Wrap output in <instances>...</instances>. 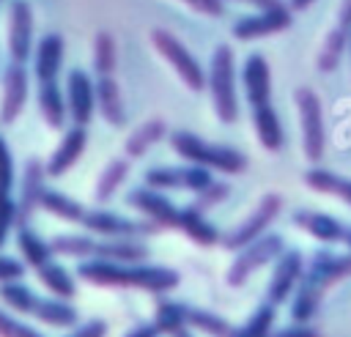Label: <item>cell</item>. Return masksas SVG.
I'll use <instances>...</instances> for the list:
<instances>
[{
    "mask_svg": "<svg viewBox=\"0 0 351 337\" xmlns=\"http://www.w3.org/2000/svg\"><path fill=\"white\" fill-rule=\"evenodd\" d=\"M346 277H351V252H332L329 247L315 249L310 260H304V271L291 296V321L310 323L324 301V293Z\"/></svg>",
    "mask_w": 351,
    "mask_h": 337,
    "instance_id": "6da1fadb",
    "label": "cell"
},
{
    "mask_svg": "<svg viewBox=\"0 0 351 337\" xmlns=\"http://www.w3.org/2000/svg\"><path fill=\"white\" fill-rule=\"evenodd\" d=\"M77 277L88 285L99 288H132L145 290L154 296L170 293L178 288L181 274L167 266H148V263H112V260H82L77 266Z\"/></svg>",
    "mask_w": 351,
    "mask_h": 337,
    "instance_id": "7a4b0ae2",
    "label": "cell"
},
{
    "mask_svg": "<svg viewBox=\"0 0 351 337\" xmlns=\"http://www.w3.org/2000/svg\"><path fill=\"white\" fill-rule=\"evenodd\" d=\"M170 145L184 162H192V164H200L208 170H219L225 175H239L247 170V156L239 148L222 145V142H208L189 129H176L170 134Z\"/></svg>",
    "mask_w": 351,
    "mask_h": 337,
    "instance_id": "3957f363",
    "label": "cell"
},
{
    "mask_svg": "<svg viewBox=\"0 0 351 337\" xmlns=\"http://www.w3.org/2000/svg\"><path fill=\"white\" fill-rule=\"evenodd\" d=\"M206 90L211 93L214 115L222 123L239 121V88H236V52L230 44H217L206 68Z\"/></svg>",
    "mask_w": 351,
    "mask_h": 337,
    "instance_id": "277c9868",
    "label": "cell"
},
{
    "mask_svg": "<svg viewBox=\"0 0 351 337\" xmlns=\"http://www.w3.org/2000/svg\"><path fill=\"white\" fill-rule=\"evenodd\" d=\"M0 299L11 310H16L22 315H30V318H36V321H41L47 326H55V329H71L80 321V312L69 304V299H58V296L44 299V296H36L22 282H5V285H0Z\"/></svg>",
    "mask_w": 351,
    "mask_h": 337,
    "instance_id": "5b68a950",
    "label": "cell"
},
{
    "mask_svg": "<svg viewBox=\"0 0 351 337\" xmlns=\"http://www.w3.org/2000/svg\"><path fill=\"white\" fill-rule=\"evenodd\" d=\"M296 112H299V129H302V153L307 162H321L326 151V123H324V104L321 96L302 85L293 93Z\"/></svg>",
    "mask_w": 351,
    "mask_h": 337,
    "instance_id": "8992f818",
    "label": "cell"
},
{
    "mask_svg": "<svg viewBox=\"0 0 351 337\" xmlns=\"http://www.w3.org/2000/svg\"><path fill=\"white\" fill-rule=\"evenodd\" d=\"M280 211H282V197H280L277 192H266V195L255 203V208H252L239 225H233L228 233L219 236V247L228 249V252H239V249L247 247L250 241H255V238H261L263 233H269V227L274 225V219L280 216Z\"/></svg>",
    "mask_w": 351,
    "mask_h": 337,
    "instance_id": "52a82bcc",
    "label": "cell"
},
{
    "mask_svg": "<svg viewBox=\"0 0 351 337\" xmlns=\"http://www.w3.org/2000/svg\"><path fill=\"white\" fill-rule=\"evenodd\" d=\"M151 44H154V49L170 63V68L181 77V82H184L189 90H195V93L206 90V68L200 66V60L189 52V47H186L176 33H170V30H165V27H154V30H151Z\"/></svg>",
    "mask_w": 351,
    "mask_h": 337,
    "instance_id": "ba28073f",
    "label": "cell"
},
{
    "mask_svg": "<svg viewBox=\"0 0 351 337\" xmlns=\"http://www.w3.org/2000/svg\"><path fill=\"white\" fill-rule=\"evenodd\" d=\"M282 249H285V241H282V236H277V233H263L261 238L250 241V244L241 247V249L236 252V258L230 260V266H228V271H225L228 285H230V288H241L255 271H261L263 266L274 263Z\"/></svg>",
    "mask_w": 351,
    "mask_h": 337,
    "instance_id": "9c48e42d",
    "label": "cell"
},
{
    "mask_svg": "<svg viewBox=\"0 0 351 337\" xmlns=\"http://www.w3.org/2000/svg\"><path fill=\"white\" fill-rule=\"evenodd\" d=\"M80 225L88 233H93L96 238H140V236H148V233L159 230L148 219L145 222L143 219H129V216L107 211V208H88Z\"/></svg>",
    "mask_w": 351,
    "mask_h": 337,
    "instance_id": "30bf717a",
    "label": "cell"
},
{
    "mask_svg": "<svg viewBox=\"0 0 351 337\" xmlns=\"http://www.w3.org/2000/svg\"><path fill=\"white\" fill-rule=\"evenodd\" d=\"M293 25V11L291 5L285 3H277V5H269V8H258L255 14H247V16H239L230 27L233 38L239 41H258V38H266V36H274V33H282Z\"/></svg>",
    "mask_w": 351,
    "mask_h": 337,
    "instance_id": "8fae6325",
    "label": "cell"
},
{
    "mask_svg": "<svg viewBox=\"0 0 351 337\" xmlns=\"http://www.w3.org/2000/svg\"><path fill=\"white\" fill-rule=\"evenodd\" d=\"M211 170L200 164H162L145 170V186H154L159 192H173V189H186V192H200L211 184Z\"/></svg>",
    "mask_w": 351,
    "mask_h": 337,
    "instance_id": "7c38bea8",
    "label": "cell"
},
{
    "mask_svg": "<svg viewBox=\"0 0 351 337\" xmlns=\"http://www.w3.org/2000/svg\"><path fill=\"white\" fill-rule=\"evenodd\" d=\"M126 205H132L137 214H143V219L154 222L156 227L178 230L181 205H176L165 192H159L154 186H137V189H132L126 195Z\"/></svg>",
    "mask_w": 351,
    "mask_h": 337,
    "instance_id": "4fadbf2b",
    "label": "cell"
},
{
    "mask_svg": "<svg viewBox=\"0 0 351 337\" xmlns=\"http://www.w3.org/2000/svg\"><path fill=\"white\" fill-rule=\"evenodd\" d=\"M304 271V255L299 249H282L277 255V260L271 263V277H269V285H266V299L271 304H285L296 285H299V277Z\"/></svg>",
    "mask_w": 351,
    "mask_h": 337,
    "instance_id": "5bb4252c",
    "label": "cell"
},
{
    "mask_svg": "<svg viewBox=\"0 0 351 337\" xmlns=\"http://www.w3.org/2000/svg\"><path fill=\"white\" fill-rule=\"evenodd\" d=\"M27 93H30V74L25 68V63L11 60L3 71V96H0V123L11 126L25 104H27Z\"/></svg>",
    "mask_w": 351,
    "mask_h": 337,
    "instance_id": "9a60e30c",
    "label": "cell"
},
{
    "mask_svg": "<svg viewBox=\"0 0 351 337\" xmlns=\"http://www.w3.org/2000/svg\"><path fill=\"white\" fill-rule=\"evenodd\" d=\"M66 107L74 126H88L96 112V82L88 71L71 68L66 77Z\"/></svg>",
    "mask_w": 351,
    "mask_h": 337,
    "instance_id": "2e32d148",
    "label": "cell"
},
{
    "mask_svg": "<svg viewBox=\"0 0 351 337\" xmlns=\"http://www.w3.org/2000/svg\"><path fill=\"white\" fill-rule=\"evenodd\" d=\"M8 55L16 63H27L33 55V8L25 0H14L8 8Z\"/></svg>",
    "mask_w": 351,
    "mask_h": 337,
    "instance_id": "e0dca14e",
    "label": "cell"
},
{
    "mask_svg": "<svg viewBox=\"0 0 351 337\" xmlns=\"http://www.w3.org/2000/svg\"><path fill=\"white\" fill-rule=\"evenodd\" d=\"M241 88H244L250 110L271 104V68L261 52L247 55V60L241 66Z\"/></svg>",
    "mask_w": 351,
    "mask_h": 337,
    "instance_id": "ac0fdd59",
    "label": "cell"
},
{
    "mask_svg": "<svg viewBox=\"0 0 351 337\" xmlns=\"http://www.w3.org/2000/svg\"><path fill=\"white\" fill-rule=\"evenodd\" d=\"M85 148H88V126H71V129L60 137V142H58V148L49 153V159L44 162L47 175H49V178L66 175V173L80 162V156L85 153Z\"/></svg>",
    "mask_w": 351,
    "mask_h": 337,
    "instance_id": "d6986e66",
    "label": "cell"
},
{
    "mask_svg": "<svg viewBox=\"0 0 351 337\" xmlns=\"http://www.w3.org/2000/svg\"><path fill=\"white\" fill-rule=\"evenodd\" d=\"M291 222H293V225H296L302 233L313 236L315 241H321V244H326V247H332V244H343L346 225H343L340 219H335L332 214L299 208V211H293Z\"/></svg>",
    "mask_w": 351,
    "mask_h": 337,
    "instance_id": "ffe728a7",
    "label": "cell"
},
{
    "mask_svg": "<svg viewBox=\"0 0 351 337\" xmlns=\"http://www.w3.org/2000/svg\"><path fill=\"white\" fill-rule=\"evenodd\" d=\"M63 55H66V41L60 33H47L33 52V74L38 82H52L60 74L63 66Z\"/></svg>",
    "mask_w": 351,
    "mask_h": 337,
    "instance_id": "44dd1931",
    "label": "cell"
},
{
    "mask_svg": "<svg viewBox=\"0 0 351 337\" xmlns=\"http://www.w3.org/2000/svg\"><path fill=\"white\" fill-rule=\"evenodd\" d=\"M44 178H47V167L44 162L38 159H27L25 164V178H22V195L16 200V208H19V225H27L33 211H38V203H41V192L47 189L44 186ZM16 225V227H19Z\"/></svg>",
    "mask_w": 351,
    "mask_h": 337,
    "instance_id": "7402d4cb",
    "label": "cell"
},
{
    "mask_svg": "<svg viewBox=\"0 0 351 337\" xmlns=\"http://www.w3.org/2000/svg\"><path fill=\"white\" fill-rule=\"evenodd\" d=\"M93 258L112 263H143L148 258V244L140 238H96Z\"/></svg>",
    "mask_w": 351,
    "mask_h": 337,
    "instance_id": "603a6c76",
    "label": "cell"
},
{
    "mask_svg": "<svg viewBox=\"0 0 351 337\" xmlns=\"http://www.w3.org/2000/svg\"><path fill=\"white\" fill-rule=\"evenodd\" d=\"M96 110H99V115L110 126H123L126 123L123 96H121V88H118V82H115L112 74L96 79Z\"/></svg>",
    "mask_w": 351,
    "mask_h": 337,
    "instance_id": "cb8c5ba5",
    "label": "cell"
},
{
    "mask_svg": "<svg viewBox=\"0 0 351 337\" xmlns=\"http://www.w3.org/2000/svg\"><path fill=\"white\" fill-rule=\"evenodd\" d=\"M250 112H252V126H255L258 142H261L269 153H277V151L285 145V132H282V123H280V115H277L274 104L252 107Z\"/></svg>",
    "mask_w": 351,
    "mask_h": 337,
    "instance_id": "d4e9b609",
    "label": "cell"
},
{
    "mask_svg": "<svg viewBox=\"0 0 351 337\" xmlns=\"http://www.w3.org/2000/svg\"><path fill=\"white\" fill-rule=\"evenodd\" d=\"M178 230H181L189 241H195V244H200V247L219 244V236H222V233L211 225V219L206 216V211L195 208L192 203H189V205H181V222H178Z\"/></svg>",
    "mask_w": 351,
    "mask_h": 337,
    "instance_id": "484cf974",
    "label": "cell"
},
{
    "mask_svg": "<svg viewBox=\"0 0 351 337\" xmlns=\"http://www.w3.org/2000/svg\"><path fill=\"white\" fill-rule=\"evenodd\" d=\"M165 134H167L165 118H148V121H143L140 126L132 129V134H129L126 142H123V153H126L129 159H140V156H145Z\"/></svg>",
    "mask_w": 351,
    "mask_h": 337,
    "instance_id": "4316f807",
    "label": "cell"
},
{
    "mask_svg": "<svg viewBox=\"0 0 351 337\" xmlns=\"http://www.w3.org/2000/svg\"><path fill=\"white\" fill-rule=\"evenodd\" d=\"M304 184H307L313 192L337 197L340 203L351 205V178H346V175H340V173H335V170L310 167V170L304 173Z\"/></svg>",
    "mask_w": 351,
    "mask_h": 337,
    "instance_id": "83f0119b",
    "label": "cell"
},
{
    "mask_svg": "<svg viewBox=\"0 0 351 337\" xmlns=\"http://www.w3.org/2000/svg\"><path fill=\"white\" fill-rule=\"evenodd\" d=\"M38 110H41V118L49 129H63L66 126V118H69V107H66V96L63 90L58 88V79L52 82H38Z\"/></svg>",
    "mask_w": 351,
    "mask_h": 337,
    "instance_id": "f1b7e54d",
    "label": "cell"
},
{
    "mask_svg": "<svg viewBox=\"0 0 351 337\" xmlns=\"http://www.w3.org/2000/svg\"><path fill=\"white\" fill-rule=\"evenodd\" d=\"M16 247H19V255L25 258V266H30L33 271L41 269L44 263L55 260V252H52L49 241H44L30 225H19L16 227Z\"/></svg>",
    "mask_w": 351,
    "mask_h": 337,
    "instance_id": "f546056e",
    "label": "cell"
},
{
    "mask_svg": "<svg viewBox=\"0 0 351 337\" xmlns=\"http://www.w3.org/2000/svg\"><path fill=\"white\" fill-rule=\"evenodd\" d=\"M348 36H351V30H346V27H340V25H335V27L324 36V44H321L318 58H315V68H318L321 74H329V71H335V68L340 66L343 52L348 49Z\"/></svg>",
    "mask_w": 351,
    "mask_h": 337,
    "instance_id": "4dcf8cb0",
    "label": "cell"
},
{
    "mask_svg": "<svg viewBox=\"0 0 351 337\" xmlns=\"http://www.w3.org/2000/svg\"><path fill=\"white\" fill-rule=\"evenodd\" d=\"M38 208L47 211V214H52L55 219L74 222V225H80L82 216H85V211H88L82 203H77L74 197H69V195H63V192H58V189H44Z\"/></svg>",
    "mask_w": 351,
    "mask_h": 337,
    "instance_id": "1f68e13d",
    "label": "cell"
},
{
    "mask_svg": "<svg viewBox=\"0 0 351 337\" xmlns=\"http://www.w3.org/2000/svg\"><path fill=\"white\" fill-rule=\"evenodd\" d=\"M274 321H277V304H271L269 299H263L250 318L241 326H233L230 337H269L274 332Z\"/></svg>",
    "mask_w": 351,
    "mask_h": 337,
    "instance_id": "d6a6232c",
    "label": "cell"
},
{
    "mask_svg": "<svg viewBox=\"0 0 351 337\" xmlns=\"http://www.w3.org/2000/svg\"><path fill=\"white\" fill-rule=\"evenodd\" d=\"M52 252L58 258H77V260H90L96 249V236L93 233H58L49 241Z\"/></svg>",
    "mask_w": 351,
    "mask_h": 337,
    "instance_id": "836d02e7",
    "label": "cell"
},
{
    "mask_svg": "<svg viewBox=\"0 0 351 337\" xmlns=\"http://www.w3.org/2000/svg\"><path fill=\"white\" fill-rule=\"evenodd\" d=\"M36 277H38V282L49 290V296H58V299H74V293H77V282H74V277L66 271V266H60V263H55V260H49V263H44L41 269H36Z\"/></svg>",
    "mask_w": 351,
    "mask_h": 337,
    "instance_id": "e575fe53",
    "label": "cell"
},
{
    "mask_svg": "<svg viewBox=\"0 0 351 337\" xmlns=\"http://www.w3.org/2000/svg\"><path fill=\"white\" fill-rule=\"evenodd\" d=\"M126 175H129V156H123V159H110L107 164H104V170L99 173V181H96V203L99 205H104V203H110L112 200V195L121 189V184L126 181Z\"/></svg>",
    "mask_w": 351,
    "mask_h": 337,
    "instance_id": "d590c367",
    "label": "cell"
},
{
    "mask_svg": "<svg viewBox=\"0 0 351 337\" xmlns=\"http://www.w3.org/2000/svg\"><path fill=\"white\" fill-rule=\"evenodd\" d=\"M186 315H189V307H186V304L173 301V299H165V293H162V299L156 301V310H154V323L159 326L162 337H167V334H173L176 329H181V326L189 323Z\"/></svg>",
    "mask_w": 351,
    "mask_h": 337,
    "instance_id": "8d00e7d4",
    "label": "cell"
},
{
    "mask_svg": "<svg viewBox=\"0 0 351 337\" xmlns=\"http://www.w3.org/2000/svg\"><path fill=\"white\" fill-rule=\"evenodd\" d=\"M118 66V44L110 30H99L93 36V71L99 77L112 74Z\"/></svg>",
    "mask_w": 351,
    "mask_h": 337,
    "instance_id": "74e56055",
    "label": "cell"
},
{
    "mask_svg": "<svg viewBox=\"0 0 351 337\" xmlns=\"http://www.w3.org/2000/svg\"><path fill=\"white\" fill-rule=\"evenodd\" d=\"M189 326L206 337H230L233 332V323L217 312H208V310H197V307H189V315H186Z\"/></svg>",
    "mask_w": 351,
    "mask_h": 337,
    "instance_id": "f35d334b",
    "label": "cell"
},
{
    "mask_svg": "<svg viewBox=\"0 0 351 337\" xmlns=\"http://www.w3.org/2000/svg\"><path fill=\"white\" fill-rule=\"evenodd\" d=\"M228 195H230V186H228L225 181H211L206 189L195 192L192 205H195V208H200V211H211V208H214V205H219Z\"/></svg>",
    "mask_w": 351,
    "mask_h": 337,
    "instance_id": "ab89813d",
    "label": "cell"
},
{
    "mask_svg": "<svg viewBox=\"0 0 351 337\" xmlns=\"http://www.w3.org/2000/svg\"><path fill=\"white\" fill-rule=\"evenodd\" d=\"M19 225V208H16V200L8 195V197H0V249L3 244L8 241L11 230Z\"/></svg>",
    "mask_w": 351,
    "mask_h": 337,
    "instance_id": "60d3db41",
    "label": "cell"
},
{
    "mask_svg": "<svg viewBox=\"0 0 351 337\" xmlns=\"http://www.w3.org/2000/svg\"><path fill=\"white\" fill-rule=\"evenodd\" d=\"M0 337H44L41 332H36L33 326L22 323L19 318H14L11 312L0 310Z\"/></svg>",
    "mask_w": 351,
    "mask_h": 337,
    "instance_id": "b9f144b4",
    "label": "cell"
},
{
    "mask_svg": "<svg viewBox=\"0 0 351 337\" xmlns=\"http://www.w3.org/2000/svg\"><path fill=\"white\" fill-rule=\"evenodd\" d=\"M14 186V156L8 142L0 137V197H8Z\"/></svg>",
    "mask_w": 351,
    "mask_h": 337,
    "instance_id": "7bdbcfd3",
    "label": "cell"
},
{
    "mask_svg": "<svg viewBox=\"0 0 351 337\" xmlns=\"http://www.w3.org/2000/svg\"><path fill=\"white\" fill-rule=\"evenodd\" d=\"M25 277V263L8 255H0V285L5 282H19Z\"/></svg>",
    "mask_w": 351,
    "mask_h": 337,
    "instance_id": "ee69618b",
    "label": "cell"
},
{
    "mask_svg": "<svg viewBox=\"0 0 351 337\" xmlns=\"http://www.w3.org/2000/svg\"><path fill=\"white\" fill-rule=\"evenodd\" d=\"M66 337H107V323L101 318H90L80 326H71V332Z\"/></svg>",
    "mask_w": 351,
    "mask_h": 337,
    "instance_id": "f6af8a7d",
    "label": "cell"
},
{
    "mask_svg": "<svg viewBox=\"0 0 351 337\" xmlns=\"http://www.w3.org/2000/svg\"><path fill=\"white\" fill-rule=\"evenodd\" d=\"M181 3H186L192 11H197L203 16H222V11H225V0H181Z\"/></svg>",
    "mask_w": 351,
    "mask_h": 337,
    "instance_id": "bcb514c9",
    "label": "cell"
},
{
    "mask_svg": "<svg viewBox=\"0 0 351 337\" xmlns=\"http://www.w3.org/2000/svg\"><path fill=\"white\" fill-rule=\"evenodd\" d=\"M269 337H321L315 329H310L307 323H293L288 329H280V332H271Z\"/></svg>",
    "mask_w": 351,
    "mask_h": 337,
    "instance_id": "7dc6e473",
    "label": "cell"
},
{
    "mask_svg": "<svg viewBox=\"0 0 351 337\" xmlns=\"http://www.w3.org/2000/svg\"><path fill=\"white\" fill-rule=\"evenodd\" d=\"M123 337H162V332H159V326H156L154 318H151L148 323H137V326H132Z\"/></svg>",
    "mask_w": 351,
    "mask_h": 337,
    "instance_id": "c3c4849f",
    "label": "cell"
},
{
    "mask_svg": "<svg viewBox=\"0 0 351 337\" xmlns=\"http://www.w3.org/2000/svg\"><path fill=\"white\" fill-rule=\"evenodd\" d=\"M337 25L351 30V0H343L340 3V11H337Z\"/></svg>",
    "mask_w": 351,
    "mask_h": 337,
    "instance_id": "681fc988",
    "label": "cell"
},
{
    "mask_svg": "<svg viewBox=\"0 0 351 337\" xmlns=\"http://www.w3.org/2000/svg\"><path fill=\"white\" fill-rule=\"evenodd\" d=\"M230 3H244V5H255V8H269V5H277L282 0H230Z\"/></svg>",
    "mask_w": 351,
    "mask_h": 337,
    "instance_id": "f907efd6",
    "label": "cell"
},
{
    "mask_svg": "<svg viewBox=\"0 0 351 337\" xmlns=\"http://www.w3.org/2000/svg\"><path fill=\"white\" fill-rule=\"evenodd\" d=\"M167 337H195V329L186 323V326H181V329H176L173 334H167Z\"/></svg>",
    "mask_w": 351,
    "mask_h": 337,
    "instance_id": "816d5d0a",
    "label": "cell"
},
{
    "mask_svg": "<svg viewBox=\"0 0 351 337\" xmlns=\"http://www.w3.org/2000/svg\"><path fill=\"white\" fill-rule=\"evenodd\" d=\"M315 0H291L288 5H291V11H304V8H310Z\"/></svg>",
    "mask_w": 351,
    "mask_h": 337,
    "instance_id": "f5cc1de1",
    "label": "cell"
},
{
    "mask_svg": "<svg viewBox=\"0 0 351 337\" xmlns=\"http://www.w3.org/2000/svg\"><path fill=\"white\" fill-rule=\"evenodd\" d=\"M343 244L348 247V252H351V227H346V236H343Z\"/></svg>",
    "mask_w": 351,
    "mask_h": 337,
    "instance_id": "db71d44e",
    "label": "cell"
},
{
    "mask_svg": "<svg viewBox=\"0 0 351 337\" xmlns=\"http://www.w3.org/2000/svg\"><path fill=\"white\" fill-rule=\"evenodd\" d=\"M348 47H351V36H348Z\"/></svg>",
    "mask_w": 351,
    "mask_h": 337,
    "instance_id": "11a10c76",
    "label": "cell"
}]
</instances>
